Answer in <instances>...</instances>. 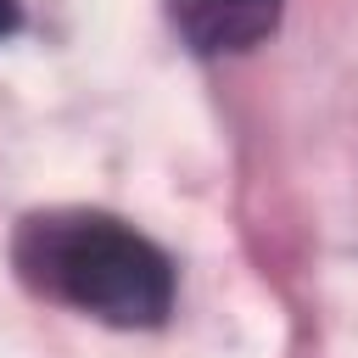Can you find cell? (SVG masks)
Here are the masks:
<instances>
[{"instance_id":"6da1fadb","label":"cell","mask_w":358,"mask_h":358,"mask_svg":"<svg viewBox=\"0 0 358 358\" xmlns=\"http://www.w3.org/2000/svg\"><path fill=\"white\" fill-rule=\"evenodd\" d=\"M17 268L45 296L117 324V330H151L173 308V263L157 241L129 229L106 213H39L22 218Z\"/></svg>"},{"instance_id":"7a4b0ae2","label":"cell","mask_w":358,"mask_h":358,"mask_svg":"<svg viewBox=\"0 0 358 358\" xmlns=\"http://www.w3.org/2000/svg\"><path fill=\"white\" fill-rule=\"evenodd\" d=\"M168 17L196 56H235L274 34L280 0H168Z\"/></svg>"},{"instance_id":"3957f363","label":"cell","mask_w":358,"mask_h":358,"mask_svg":"<svg viewBox=\"0 0 358 358\" xmlns=\"http://www.w3.org/2000/svg\"><path fill=\"white\" fill-rule=\"evenodd\" d=\"M17 28H22V6L17 0H0V39H11Z\"/></svg>"}]
</instances>
